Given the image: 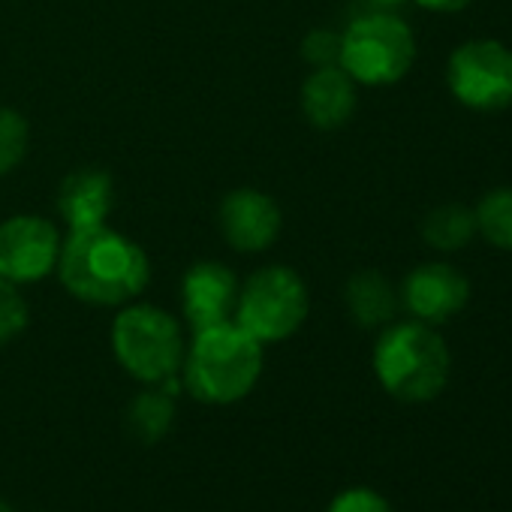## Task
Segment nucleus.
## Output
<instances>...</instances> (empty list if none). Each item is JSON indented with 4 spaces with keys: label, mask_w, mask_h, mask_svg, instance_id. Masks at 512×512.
<instances>
[{
    "label": "nucleus",
    "mask_w": 512,
    "mask_h": 512,
    "mask_svg": "<svg viewBox=\"0 0 512 512\" xmlns=\"http://www.w3.org/2000/svg\"><path fill=\"white\" fill-rule=\"evenodd\" d=\"M58 275L70 296L88 305H124L148 287L151 266L139 244L100 223L70 229L61 241Z\"/></svg>",
    "instance_id": "1"
},
{
    "label": "nucleus",
    "mask_w": 512,
    "mask_h": 512,
    "mask_svg": "<svg viewBox=\"0 0 512 512\" xmlns=\"http://www.w3.org/2000/svg\"><path fill=\"white\" fill-rule=\"evenodd\" d=\"M263 374V344L235 320L196 332L184 359V386L202 404H235Z\"/></svg>",
    "instance_id": "2"
},
{
    "label": "nucleus",
    "mask_w": 512,
    "mask_h": 512,
    "mask_svg": "<svg viewBox=\"0 0 512 512\" xmlns=\"http://www.w3.org/2000/svg\"><path fill=\"white\" fill-rule=\"evenodd\" d=\"M452 371V356L446 341L425 323H392L374 347V374L380 386L404 401L425 404L437 398Z\"/></svg>",
    "instance_id": "3"
},
{
    "label": "nucleus",
    "mask_w": 512,
    "mask_h": 512,
    "mask_svg": "<svg viewBox=\"0 0 512 512\" xmlns=\"http://www.w3.org/2000/svg\"><path fill=\"white\" fill-rule=\"evenodd\" d=\"M416 61L413 31L392 13H371L356 19L341 34L338 67L359 85L386 88L401 82Z\"/></svg>",
    "instance_id": "4"
},
{
    "label": "nucleus",
    "mask_w": 512,
    "mask_h": 512,
    "mask_svg": "<svg viewBox=\"0 0 512 512\" xmlns=\"http://www.w3.org/2000/svg\"><path fill=\"white\" fill-rule=\"evenodd\" d=\"M112 350L121 368L148 386L172 380L184 365L181 329L154 305H133L115 317Z\"/></svg>",
    "instance_id": "5"
},
{
    "label": "nucleus",
    "mask_w": 512,
    "mask_h": 512,
    "mask_svg": "<svg viewBox=\"0 0 512 512\" xmlns=\"http://www.w3.org/2000/svg\"><path fill=\"white\" fill-rule=\"evenodd\" d=\"M311 299L305 281L287 266H269L247 278L238 290L232 320L260 344H278L302 329Z\"/></svg>",
    "instance_id": "6"
},
{
    "label": "nucleus",
    "mask_w": 512,
    "mask_h": 512,
    "mask_svg": "<svg viewBox=\"0 0 512 512\" xmlns=\"http://www.w3.org/2000/svg\"><path fill=\"white\" fill-rule=\"evenodd\" d=\"M452 97L473 112H500L512 106V49L497 40L461 43L446 64Z\"/></svg>",
    "instance_id": "7"
},
{
    "label": "nucleus",
    "mask_w": 512,
    "mask_h": 512,
    "mask_svg": "<svg viewBox=\"0 0 512 512\" xmlns=\"http://www.w3.org/2000/svg\"><path fill=\"white\" fill-rule=\"evenodd\" d=\"M61 235L40 214H19L0 223V278L13 284L43 281L58 269Z\"/></svg>",
    "instance_id": "8"
},
{
    "label": "nucleus",
    "mask_w": 512,
    "mask_h": 512,
    "mask_svg": "<svg viewBox=\"0 0 512 512\" xmlns=\"http://www.w3.org/2000/svg\"><path fill=\"white\" fill-rule=\"evenodd\" d=\"M401 299H404V308L419 323L440 326L467 308L470 284L458 269H452L446 263H425L407 275Z\"/></svg>",
    "instance_id": "9"
},
{
    "label": "nucleus",
    "mask_w": 512,
    "mask_h": 512,
    "mask_svg": "<svg viewBox=\"0 0 512 512\" xmlns=\"http://www.w3.org/2000/svg\"><path fill=\"white\" fill-rule=\"evenodd\" d=\"M220 229L229 247L241 253H260L281 232V208L260 190H232L220 202Z\"/></svg>",
    "instance_id": "10"
},
{
    "label": "nucleus",
    "mask_w": 512,
    "mask_h": 512,
    "mask_svg": "<svg viewBox=\"0 0 512 512\" xmlns=\"http://www.w3.org/2000/svg\"><path fill=\"white\" fill-rule=\"evenodd\" d=\"M238 302V281L220 263H196L184 275L181 305L193 332L229 323Z\"/></svg>",
    "instance_id": "11"
},
{
    "label": "nucleus",
    "mask_w": 512,
    "mask_h": 512,
    "mask_svg": "<svg viewBox=\"0 0 512 512\" xmlns=\"http://www.w3.org/2000/svg\"><path fill=\"white\" fill-rule=\"evenodd\" d=\"M302 109L317 130H338L356 112V82L338 64L317 67L302 88Z\"/></svg>",
    "instance_id": "12"
},
{
    "label": "nucleus",
    "mask_w": 512,
    "mask_h": 512,
    "mask_svg": "<svg viewBox=\"0 0 512 512\" xmlns=\"http://www.w3.org/2000/svg\"><path fill=\"white\" fill-rule=\"evenodd\" d=\"M112 178L103 169H76L58 187V211L70 229H88L106 223L112 211Z\"/></svg>",
    "instance_id": "13"
},
{
    "label": "nucleus",
    "mask_w": 512,
    "mask_h": 512,
    "mask_svg": "<svg viewBox=\"0 0 512 512\" xmlns=\"http://www.w3.org/2000/svg\"><path fill=\"white\" fill-rule=\"evenodd\" d=\"M347 308L353 314V320L365 329H377L392 323L395 311H398V296L392 290V284L380 275V272H356L347 281Z\"/></svg>",
    "instance_id": "14"
},
{
    "label": "nucleus",
    "mask_w": 512,
    "mask_h": 512,
    "mask_svg": "<svg viewBox=\"0 0 512 512\" xmlns=\"http://www.w3.org/2000/svg\"><path fill=\"white\" fill-rule=\"evenodd\" d=\"M473 235H476V214L473 208L458 205V202L437 205L422 220V238L434 250H446V253L461 250Z\"/></svg>",
    "instance_id": "15"
},
{
    "label": "nucleus",
    "mask_w": 512,
    "mask_h": 512,
    "mask_svg": "<svg viewBox=\"0 0 512 512\" xmlns=\"http://www.w3.org/2000/svg\"><path fill=\"white\" fill-rule=\"evenodd\" d=\"M172 380H175V377H172ZM172 380H166V383H157V389H148V392H142V395L133 401L130 413H127L130 431H133L139 440H145V443H154V440H160V437L169 431L172 419H175Z\"/></svg>",
    "instance_id": "16"
},
{
    "label": "nucleus",
    "mask_w": 512,
    "mask_h": 512,
    "mask_svg": "<svg viewBox=\"0 0 512 512\" xmlns=\"http://www.w3.org/2000/svg\"><path fill=\"white\" fill-rule=\"evenodd\" d=\"M473 214H476V232L491 247L512 253V187L488 190Z\"/></svg>",
    "instance_id": "17"
},
{
    "label": "nucleus",
    "mask_w": 512,
    "mask_h": 512,
    "mask_svg": "<svg viewBox=\"0 0 512 512\" xmlns=\"http://www.w3.org/2000/svg\"><path fill=\"white\" fill-rule=\"evenodd\" d=\"M28 154V121L16 109H0V178L10 175Z\"/></svg>",
    "instance_id": "18"
},
{
    "label": "nucleus",
    "mask_w": 512,
    "mask_h": 512,
    "mask_svg": "<svg viewBox=\"0 0 512 512\" xmlns=\"http://www.w3.org/2000/svg\"><path fill=\"white\" fill-rule=\"evenodd\" d=\"M28 302L25 296L16 290L13 281L0 278V344L13 341L16 335H22L28 329Z\"/></svg>",
    "instance_id": "19"
},
{
    "label": "nucleus",
    "mask_w": 512,
    "mask_h": 512,
    "mask_svg": "<svg viewBox=\"0 0 512 512\" xmlns=\"http://www.w3.org/2000/svg\"><path fill=\"white\" fill-rule=\"evenodd\" d=\"M329 512H392V506L374 488H347L332 500Z\"/></svg>",
    "instance_id": "20"
},
{
    "label": "nucleus",
    "mask_w": 512,
    "mask_h": 512,
    "mask_svg": "<svg viewBox=\"0 0 512 512\" xmlns=\"http://www.w3.org/2000/svg\"><path fill=\"white\" fill-rule=\"evenodd\" d=\"M302 55L314 67H335L341 58V34L332 31H314L302 43Z\"/></svg>",
    "instance_id": "21"
},
{
    "label": "nucleus",
    "mask_w": 512,
    "mask_h": 512,
    "mask_svg": "<svg viewBox=\"0 0 512 512\" xmlns=\"http://www.w3.org/2000/svg\"><path fill=\"white\" fill-rule=\"evenodd\" d=\"M416 4L431 13H461L473 4V0H416Z\"/></svg>",
    "instance_id": "22"
},
{
    "label": "nucleus",
    "mask_w": 512,
    "mask_h": 512,
    "mask_svg": "<svg viewBox=\"0 0 512 512\" xmlns=\"http://www.w3.org/2000/svg\"><path fill=\"white\" fill-rule=\"evenodd\" d=\"M371 4H377V7H398L401 0H371Z\"/></svg>",
    "instance_id": "23"
},
{
    "label": "nucleus",
    "mask_w": 512,
    "mask_h": 512,
    "mask_svg": "<svg viewBox=\"0 0 512 512\" xmlns=\"http://www.w3.org/2000/svg\"><path fill=\"white\" fill-rule=\"evenodd\" d=\"M0 512H13V506L7 500H0Z\"/></svg>",
    "instance_id": "24"
}]
</instances>
